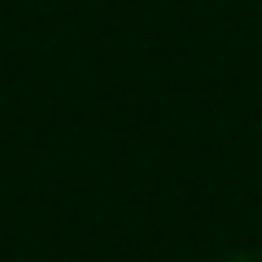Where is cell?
<instances>
[{
    "label": "cell",
    "instance_id": "6da1fadb",
    "mask_svg": "<svg viewBox=\"0 0 262 262\" xmlns=\"http://www.w3.org/2000/svg\"><path fill=\"white\" fill-rule=\"evenodd\" d=\"M227 262H249V258H227Z\"/></svg>",
    "mask_w": 262,
    "mask_h": 262
}]
</instances>
